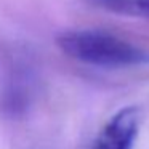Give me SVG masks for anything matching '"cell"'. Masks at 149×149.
<instances>
[{
	"label": "cell",
	"instance_id": "cell-4",
	"mask_svg": "<svg viewBox=\"0 0 149 149\" xmlns=\"http://www.w3.org/2000/svg\"><path fill=\"white\" fill-rule=\"evenodd\" d=\"M93 5L122 16L149 19V0H91Z\"/></svg>",
	"mask_w": 149,
	"mask_h": 149
},
{
	"label": "cell",
	"instance_id": "cell-3",
	"mask_svg": "<svg viewBox=\"0 0 149 149\" xmlns=\"http://www.w3.org/2000/svg\"><path fill=\"white\" fill-rule=\"evenodd\" d=\"M139 122L141 116L138 107L130 106L120 109L101 130L93 149H132Z\"/></svg>",
	"mask_w": 149,
	"mask_h": 149
},
{
	"label": "cell",
	"instance_id": "cell-2",
	"mask_svg": "<svg viewBox=\"0 0 149 149\" xmlns=\"http://www.w3.org/2000/svg\"><path fill=\"white\" fill-rule=\"evenodd\" d=\"M37 93L34 59L23 48L0 50V111L8 117H21L32 106Z\"/></svg>",
	"mask_w": 149,
	"mask_h": 149
},
{
	"label": "cell",
	"instance_id": "cell-1",
	"mask_svg": "<svg viewBox=\"0 0 149 149\" xmlns=\"http://www.w3.org/2000/svg\"><path fill=\"white\" fill-rule=\"evenodd\" d=\"M64 55L98 68H130L149 63V53L125 39L101 31H68L56 39Z\"/></svg>",
	"mask_w": 149,
	"mask_h": 149
}]
</instances>
